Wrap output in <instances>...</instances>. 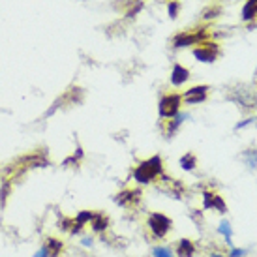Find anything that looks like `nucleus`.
Instances as JSON below:
<instances>
[{"instance_id": "nucleus-28", "label": "nucleus", "mask_w": 257, "mask_h": 257, "mask_svg": "<svg viewBox=\"0 0 257 257\" xmlns=\"http://www.w3.org/2000/svg\"><path fill=\"white\" fill-rule=\"evenodd\" d=\"M253 126H255V130H257V122H255V124H253Z\"/></svg>"}, {"instance_id": "nucleus-24", "label": "nucleus", "mask_w": 257, "mask_h": 257, "mask_svg": "<svg viewBox=\"0 0 257 257\" xmlns=\"http://www.w3.org/2000/svg\"><path fill=\"white\" fill-rule=\"evenodd\" d=\"M83 246H92V238H90V236H85V238H83Z\"/></svg>"}, {"instance_id": "nucleus-15", "label": "nucleus", "mask_w": 257, "mask_h": 257, "mask_svg": "<svg viewBox=\"0 0 257 257\" xmlns=\"http://www.w3.org/2000/svg\"><path fill=\"white\" fill-rule=\"evenodd\" d=\"M180 167L184 169V171H193L195 167H197V156H195V152H186V154H182L179 160Z\"/></svg>"}, {"instance_id": "nucleus-27", "label": "nucleus", "mask_w": 257, "mask_h": 257, "mask_svg": "<svg viewBox=\"0 0 257 257\" xmlns=\"http://www.w3.org/2000/svg\"><path fill=\"white\" fill-rule=\"evenodd\" d=\"M253 107L257 109V90H255V98H253Z\"/></svg>"}, {"instance_id": "nucleus-14", "label": "nucleus", "mask_w": 257, "mask_h": 257, "mask_svg": "<svg viewBox=\"0 0 257 257\" xmlns=\"http://www.w3.org/2000/svg\"><path fill=\"white\" fill-rule=\"evenodd\" d=\"M240 162L248 171H257V149H246L240 154Z\"/></svg>"}, {"instance_id": "nucleus-6", "label": "nucleus", "mask_w": 257, "mask_h": 257, "mask_svg": "<svg viewBox=\"0 0 257 257\" xmlns=\"http://www.w3.org/2000/svg\"><path fill=\"white\" fill-rule=\"evenodd\" d=\"M205 34L203 32H195V30H188V32H180L173 40V47L175 49H182V47H190V45H197L203 42Z\"/></svg>"}, {"instance_id": "nucleus-8", "label": "nucleus", "mask_w": 257, "mask_h": 257, "mask_svg": "<svg viewBox=\"0 0 257 257\" xmlns=\"http://www.w3.org/2000/svg\"><path fill=\"white\" fill-rule=\"evenodd\" d=\"M139 199H141V192H139V190H124V192L114 195V203L124 208L134 207Z\"/></svg>"}, {"instance_id": "nucleus-5", "label": "nucleus", "mask_w": 257, "mask_h": 257, "mask_svg": "<svg viewBox=\"0 0 257 257\" xmlns=\"http://www.w3.org/2000/svg\"><path fill=\"white\" fill-rule=\"evenodd\" d=\"M208 90H210V86H207V85L192 86V88H188V90L182 94V103H186V105H199V103H205L208 98Z\"/></svg>"}, {"instance_id": "nucleus-13", "label": "nucleus", "mask_w": 257, "mask_h": 257, "mask_svg": "<svg viewBox=\"0 0 257 257\" xmlns=\"http://www.w3.org/2000/svg\"><path fill=\"white\" fill-rule=\"evenodd\" d=\"M43 246H45V250H47L49 257H60L62 255V251H64V242H62L60 238H55V236H49Z\"/></svg>"}, {"instance_id": "nucleus-26", "label": "nucleus", "mask_w": 257, "mask_h": 257, "mask_svg": "<svg viewBox=\"0 0 257 257\" xmlns=\"http://www.w3.org/2000/svg\"><path fill=\"white\" fill-rule=\"evenodd\" d=\"M253 83L257 85V66H255V72H253Z\"/></svg>"}, {"instance_id": "nucleus-25", "label": "nucleus", "mask_w": 257, "mask_h": 257, "mask_svg": "<svg viewBox=\"0 0 257 257\" xmlns=\"http://www.w3.org/2000/svg\"><path fill=\"white\" fill-rule=\"evenodd\" d=\"M208 257H227V255H223V253H218V251H212Z\"/></svg>"}, {"instance_id": "nucleus-3", "label": "nucleus", "mask_w": 257, "mask_h": 257, "mask_svg": "<svg viewBox=\"0 0 257 257\" xmlns=\"http://www.w3.org/2000/svg\"><path fill=\"white\" fill-rule=\"evenodd\" d=\"M147 223H149L150 233L156 238H165L173 229V220L169 216L162 214V212H150Z\"/></svg>"}, {"instance_id": "nucleus-16", "label": "nucleus", "mask_w": 257, "mask_h": 257, "mask_svg": "<svg viewBox=\"0 0 257 257\" xmlns=\"http://www.w3.org/2000/svg\"><path fill=\"white\" fill-rule=\"evenodd\" d=\"M218 231H220V235H223L229 248H233V227H231V223L227 220H221L220 225H218Z\"/></svg>"}, {"instance_id": "nucleus-10", "label": "nucleus", "mask_w": 257, "mask_h": 257, "mask_svg": "<svg viewBox=\"0 0 257 257\" xmlns=\"http://www.w3.org/2000/svg\"><path fill=\"white\" fill-rule=\"evenodd\" d=\"M186 118H190V114L188 113H179L177 116H173L169 120H165V137L167 139H173V137L177 136V132L180 130V126L186 122Z\"/></svg>"}, {"instance_id": "nucleus-1", "label": "nucleus", "mask_w": 257, "mask_h": 257, "mask_svg": "<svg viewBox=\"0 0 257 257\" xmlns=\"http://www.w3.org/2000/svg\"><path fill=\"white\" fill-rule=\"evenodd\" d=\"M162 175H164V162H162V158L152 156L137 165L136 171H134V179L139 184H150V182H154Z\"/></svg>"}, {"instance_id": "nucleus-4", "label": "nucleus", "mask_w": 257, "mask_h": 257, "mask_svg": "<svg viewBox=\"0 0 257 257\" xmlns=\"http://www.w3.org/2000/svg\"><path fill=\"white\" fill-rule=\"evenodd\" d=\"M192 53L193 57L203 64H212V62H216V58L220 57V47H218V43L201 42L197 45H193Z\"/></svg>"}, {"instance_id": "nucleus-9", "label": "nucleus", "mask_w": 257, "mask_h": 257, "mask_svg": "<svg viewBox=\"0 0 257 257\" xmlns=\"http://www.w3.org/2000/svg\"><path fill=\"white\" fill-rule=\"evenodd\" d=\"M190 77H192V73H190V70L186 68V66L182 64H175L171 70V85L177 86V88H180V86H184L188 81H190Z\"/></svg>"}, {"instance_id": "nucleus-17", "label": "nucleus", "mask_w": 257, "mask_h": 257, "mask_svg": "<svg viewBox=\"0 0 257 257\" xmlns=\"http://www.w3.org/2000/svg\"><path fill=\"white\" fill-rule=\"evenodd\" d=\"M152 257H175V251L165 246V244H160V246H154L152 248Z\"/></svg>"}, {"instance_id": "nucleus-18", "label": "nucleus", "mask_w": 257, "mask_h": 257, "mask_svg": "<svg viewBox=\"0 0 257 257\" xmlns=\"http://www.w3.org/2000/svg\"><path fill=\"white\" fill-rule=\"evenodd\" d=\"M92 218H94V212L92 210H81L77 216H75V220H77V223H81L83 227L85 225H88L90 221H92Z\"/></svg>"}, {"instance_id": "nucleus-2", "label": "nucleus", "mask_w": 257, "mask_h": 257, "mask_svg": "<svg viewBox=\"0 0 257 257\" xmlns=\"http://www.w3.org/2000/svg\"><path fill=\"white\" fill-rule=\"evenodd\" d=\"M180 105H182V94L180 92H169L164 94L160 101H158V114L162 120H169L173 116L180 113Z\"/></svg>"}, {"instance_id": "nucleus-12", "label": "nucleus", "mask_w": 257, "mask_h": 257, "mask_svg": "<svg viewBox=\"0 0 257 257\" xmlns=\"http://www.w3.org/2000/svg\"><path fill=\"white\" fill-rule=\"evenodd\" d=\"M88 225H90L94 233H105L109 229V218L103 212H94V218Z\"/></svg>"}, {"instance_id": "nucleus-19", "label": "nucleus", "mask_w": 257, "mask_h": 257, "mask_svg": "<svg viewBox=\"0 0 257 257\" xmlns=\"http://www.w3.org/2000/svg\"><path fill=\"white\" fill-rule=\"evenodd\" d=\"M10 192H12V184H10L8 180H4L2 186H0V207L6 205V199L10 197Z\"/></svg>"}, {"instance_id": "nucleus-22", "label": "nucleus", "mask_w": 257, "mask_h": 257, "mask_svg": "<svg viewBox=\"0 0 257 257\" xmlns=\"http://www.w3.org/2000/svg\"><path fill=\"white\" fill-rule=\"evenodd\" d=\"M255 122H257V116H250V118H246V120L238 122L235 126V130H244V128H248V126H251V124H255Z\"/></svg>"}, {"instance_id": "nucleus-21", "label": "nucleus", "mask_w": 257, "mask_h": 257, "mask_svg": "<svg viewBox=\"0 0 257 257\" xmlns=\"http://www.w3.org/2000/svg\"><path fill=\"white\" fill-rule=\"evenodd\" d=\"M248 255V250H244V248H231L229 250V253H227V257H246Z\"/></svg>"}, {"instance_id": "nucleus-11", "label": "nucleus", "mask_w": 257, "mask_h": 257, "mask_svg": "<svg viewBox=\"0 0 257 257\" xmlns=\"http://www.w3.org/2000/svg\"><path fill=\"white\" fill-rule=\"evenodd\" d=\"M177 257H193L195 255V244L190 238H180L177 242V250H175Z\"/></svg>"}, {"instance_id": "nucleus-20", "label": "nucleus", "mask_w": 257, "mask_h": 257, "mask_svg": "<svg viewBox=\"0 0 257 257\" xmlns=\"http://www.w3.org/2000/svg\"><path fill=\"white\" fill-rule=\"evenodd\" d=\"M179 12H180L179 0H169V2H167V15H169L171 19H175V17L179 15Z\"/></svg>"}, {"instance_id": "nucleus-23", "label": "nucleus", "mask_w": 257, "mask_h": 257, "mask_svg": "<svg viewBox=\"0 0 257 257\" xmlns=\"http://www.w3.org/2000/svg\"><path fill=\"white\" fill-rule=\"evenodd\" d=\"M32 257H49V253H47V250H45V246H42V248H40V250H38Z\"/></svg>"}, {"instance_id": "nucleus-7", "label": "nucleus", "mask_w": 257, "mask_h": 257, "mask_svg": "<svg viewBox=\"0 0 257 257\" xmlns=\"http://www.w3.org/2000/svg\"><path fill=\"white\" fill-rule=\"evenodd\" d=\"M203 207L210 208V210H216V212H220V214H225L227 212V205H225V201L221 199V195L214 192H205L203 193Z\"/></svg>"}]
</instances>
